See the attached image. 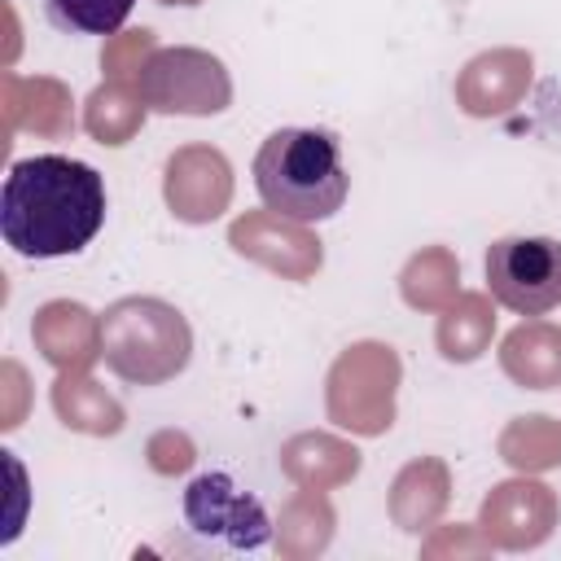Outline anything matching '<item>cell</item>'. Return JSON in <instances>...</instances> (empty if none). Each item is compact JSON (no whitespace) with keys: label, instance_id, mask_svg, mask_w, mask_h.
Here are the masks:
<instances>
[{"label":"cell","instance_id":"obj_1","mask_svg":"<svg viewBox=\"0 0 561 561\" xmlns=\"http://www.w3.org/2000/svg\"><path fill=\"white\" fill-rule=\"evenodd\" d=\"M105 224V180L61 153H35L9 167L0 188V232L22 259L79 254Z\"/></svg>","mask_w":561,"mask_h":561},{"label":"cell","instance_id":"obj_2","mask_svg":"<svg viewBox=\"0 0 561 561\" xmlns=\"http://www.w3.org/2000/svg\"><path fill=\"white\" fill-rule=\"evenodd\" d=\"M254 188L267 210L294 224L329 219L351 193L342 145L320 127H280L254 153Z\"/></svg>","mask_w":561,"mask_h":561},{"label":"cell","instance_id":"obj_3","mask_svg":"<svg viewBox=\"0 0 561 561\" xmlns=\"http://www.w3.org/2000/svg\"><path fill=\"white\" fill-rule=\"evenodd\" d=\"M188 320L162 298H118L101 316V355L123 381H171L188 364Z\"/></svg>","mask_w":561,"mask_h":561},{"label":"cell","instance_id":"obj_4","mask_svg":"<svg viewBox=\"0 0 561 561\" xmlns=\"http://www.w3.org/2000/svg\"><path fill=\"white\" fill-rule=\"evenodd\" d=\"M399 359L381 342L351 346L329 373V416L355 434H381L394 416Z\"/></svg>","mask_w":561,"mask_h":561},{"label":"cell","instance_id":"obj_5","mask_svg":"<svg viewBox=\"0 0 561 561\" xmlns=\"http://www.w3.org/2000/svg\"><path fill=\"white\" fill-rule=\"evenodd\" d=\"M486 289L517 316H543L561 307V241L500 237L486 250Z\"/></svg>","mask_w":561,"mask_h":561},{"label":"cell","instance_id":"obj_6","mask_svg":"<svg viewBox=\"0 0 561 561\" xmlns=\"http://www.w3.org/2000/svg\"><path fill=\"white\" fill-rule=\"evenodd\" d=\"M145 105L162 114H219L232 101V83L219 57L202 48H162L136 75Z\"/></svg>","mask_w":561,"mask_h":561},{"label":"cell","instance_id":"obj_7","mask_svg":"<svg viewBox=\"0 0 561 561\" xmlns=\"http://www.w3.org/2000/svg\"><path fill=\"white\" fill-rule=\"evenodd\" d=\"M184 522L193 535L237 548V552H254L267 543L272 522L263 513V504L254 495H245L228 473H202L188 482L184 491Z\"/></svg>","mask_w":561,"mask_h":561},{"label":"cell","instance_id":"obj_8","mask_svg":"<svg viewBox=\"0 0 561 561\" xmlns=\"http://www.w3.org/2000/svg\"><path fill=\"white\" fill-rule=\"evenodd\" d=\"M232 197V171L219 149L188 145L167 162V206L184 224L215 219Z\"/></svg>","mask_w":561,"mask_h":561},{"label":"cell","instance_id":"obj_9","mask_svg":"<svg viewBox=\"0 0 561 561\" xmlns=\"http://www.w3.org/2000/svg\"><path fill=\"white\" fill-rule=\"evenodd\" d=\"M232 245L241 254H250L254 263H263V267H272L280 276H294V280H302V276H311L320 267V241L311 232H302L294 219L280 224L276 210L241 215L232 224Z\"/></svg>","mask_w":561,"mask_h":561},{"label":"cell","instance_id":"obj_10","mask_svg":"<svg viewBox=\"0 0 561 561\" xmlns=\"http://www.w3.org/2000/svg\"><path fill=\"white\" fill-rule=\"evenodd\" d=\"M31 337L44 351V359L57 364L61 373L88 368L101 355V320L83 302H70V298L44 302L31 320Z\"/></svg>","mask_w":561,"mask_h":561},{"label":"cell","instance_id":"obj_11","mask_svg":"<svg viewBox=\"0 0 561 561\" xmlns=\"http://www.w3.org/2000/svg\"><path fill=\"white\" fill-rule=\"evenodd\" d=\"M530 83V53L517 48H500V53H482L465 66L456 96L469 114L486 118V114H504L508 105H517V96Z\"/></svg>","mask_w":561,"mask_h":561},{"label":"cell","instance_id":"obj_12","mask_svg":"<svg viewBox=\"0 0 561 561\" xmlns=\"http://www.w3.org/2000/svg\"><path fill=\"white\" fill-rule=\"evenodd\" d=\"M482 526L504 548L539 543L552 526V495L539 482H504L482 504Z\"/></svg>","mask_w":561,"mask_h":561},{"label":"cell","instance_id":"obj_13","mask_svg":"<svg viewBox=\"0 0 561 561\" xmlns=\"http://www.w3.org/2000/svg\"><path fill=\"white\" fill-rule=\"evenodd\" d=\"M4 118H9V131L26 127V131H39V136H66L75 127L70 92L57 79L4 75Z\"/></svg>","mask_w":561,"mask_h":561},{"label":"cell","instance_id":"obj_14","mask_svg":"<svg viewBox=\"0 0 561 561\" xmlns=\"http://www.w3.org/2000/svg\"><path fill=\"white\" fill-rule=\"evenodd\" d=\"M500 364L513 381L530 390H548L561 381V329L557 324H522L504 337Z\"/></svg>","mask_w":561,"mask_h":561},{"label":"cell","instance_id":"obj_15","mask_svg":"<svg viewBox=\"0 0 561 561\" xmlns=\"http://www.w3.org/2000/svg\"><path fill=\"white\" fill-rule=\"evenodd\" d=\"M53 408L61 416V425L83 430V434H118L123 430V408L118 399L105 394V386H96L83 368H70L57 377L53 386Z\"/></svg>","mask_w":561,"mask_h":561},{"label":"cell","instance_id":"obj_16","mask_svg":"<svg viewBox=\"0 0 561 561\" xmlns=\"http://www.w3.org/2000/svg\"><path fill=\"white\" fill-rule=\"evenodd\" d=\"M491 333H495L491 302H486L482 294H460V298L443 311V320H438V351H443V359H451V364H469V359H478V355L486 351Z\"/></svg>","mask_w":561,"mask_h":561},{"label":"cell","instance_id":"obj_17","mask_svg":"<svg viewBox=\"0 0 561 561\" xmlns=\"http://www.w3.org/2000/svg\"><path fill=\"white\" fill-rule=\"evenodd\" d=\"M145 123V96L131 92L123 79H110L101 83L92 96H88V110H83V127L92 131V140L101 145H127Z\"/></svg>","mask_w":561,"mask_h":561},{"label":"cell","instance_id":"obj_18","mask_svg":"<svg viewBox=\"0 0 561 561\" xmlns=\"http://www.w3.org/2000/svg\"><path fill=\"white\" fill-rule=\"evenodd\" d=\"M285 469L307 486H329L359 469V451L329 434H302L285 447Z\"/></svg>","mask_w":561,"mask_h":561},{"label":"cell","instance_id":"obj_19","mask_svg":"<svg viewBox=\"0 0 561 561\" xmlns=\"http://www.w3.org/2000/svg\"><path fill=\"white\" fill-rule=\"evenodd\" d=\"M456 280H460L456 259H451L447 250L430 245V250H421V254L403 267V298H408L412 307L434 311V307H443L447 298H456Z\"/></svg>","mask_w":561,"mask_h":561},{"label":"cell","instance_id":"obj_20","mask_svg":"<svg viewBox=\"0 0 561 561\" xmlns=\"http://www.w3.org/2000/svg\"><path fill=\"white\" fill-rule=\"evenodd\" d=\"M500 451L517 465V469H548L561 465V430L548 416H522L504 430Z\"/></svg>","mask_w":561,"mask_h":561},{"label":"cell","instance_id":"obj_21","mask_svg":"<svg viewBox=\"0 0 561 561\" xmlns=\"http://www.w3.org/2000/svg\"><path fill=\"white\" fill-rule=\"evenodd\" d=\"M136 0H48V18L75 35H114Z\"/></svg>","mask_w":561,"mask_h":561},{"label":"cell","instance_id":"obj_22","mask_svg":"<svg viewBox=\"0 0 561 561\" xmlns=\"http://www.w3.org/2000/svg\"><path fill=\"white\" fill-rule=\"evenodd\" d=\"M149 57H153V31H127V35H114V39H110L101 66H105L114 79H123V75H140Z\"/></svg>","mask_w":561,"mask_h":561},{"label":"cell","instance_id":"obj_23","mask_svg":"<svg viewBox=\"0 0 561 561\" xmlns=\"http://www.w3.org/2000/svg\"><path fill=\"white\" fill-rule=\"evenodd\" d=\"M22 386H26L22 368L9 359V364H4V390H9V408H4V421H0L4 430H18V425H22V394H26Z\"/></svg>","mask_w":561,"mask_h":561},{"label":"cell","instance_id":"obj_24","mask_svg":"<svg viewBox=\"0 0 561 561\" xmlns=\"http://www.w3.org/2000/svg\"><path fill=\"white\" fill-rule=\"evenodd\" d=\"M162 4H197V0H162Z\"/></svg>","mask_w":561,"mask_h":561}]
</instances>
